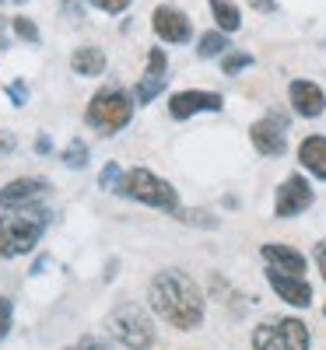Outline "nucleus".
Here are the masks:
<instances>
[{
  "label": "nucleus",
  "mask_w": 326,
  "mask_h": 350,
  "mask_svg": "<svg viewBox=\"0 0 326 350\" xmlns=\"http://www.w3.org/2000/svg\"><path fill=\"white\" fill-rule=\"evenodd\" d=\"M120 179H123V168L116 165V161H109V165L99 172V189H116V186H120Z\"/></svg>",
  "instance_id": "25"
},
{
  "label": "nucleus",
  "mask_w": 326,
  "mask_h": 350,
  "mask_svg": "<svg viewBox=\"0 0 326 350\" xmlns=\"http://www.w3.org/2000/svg\"><path fill=\"white\" fill-rule=\"evenodd\" d=\"M288 98H291V109L302 116V120H316L326 109V95L316 81H291L288 84Z\"/></svg>",
  "instance_id": "13"
},
{
  "label": "nucleus",
  "mask_w": 326,
  "mask_h": 350,
  "mask_svg": "<svg viewBox=\"0 0 326 350\" xmlns=\"http://www.w3.org/2000/svg\"><path fill=\"white\" fill-rule=\"evenodd\" d=\"M46 196H49V179H42V175H21V179H11L0 189V211L39 207Z\"/></svg>",
  "instance_id": "8"
},
{
  "label": "nucleus",
  "mask_w": 326,
  "mask_h": 350,
  "mask_svg": "<svg viewBox=\"0 0 326 350\" xmlns=\"http://www.w3.org/2000/svg\"><path fill=\"white\" fill-rule=\"evenodd\" d=\"M260 256H263L266 267H274V270H281V273H294V277H302V273H305V256L294 249V245L266 242V245L260 249Z\"/></svg>",
  "instance_id": "14"
},
{
  "label": "nucleus",
  "mask_w": 326,
  "mask_h": 350,
  "mask_svg": "<svg viewBox=\"0 0 326 350\" xmlns=\"http://www.w3.org/2000/svg\"><path fill=\"white\" fill-rule=\"evenodd\" d=\"M299 165L309 172V175H316V179H323L326 183V137H305L302 144H299Z\"/></svg>",
  "instance_id": "15"
},
{
  "label": "nucleus",
  "mask_w": 326,
  "mask_h": 350,
  "mask_svg": "<svg viewBox=\"0 0 326 350\" xmlns=\"http://www.w3.org/2000/svg\"><path fill=\"white\" fill-rule=\"evenodd\" d=\"M309 326L294 315L263 319L253 329V350H309Z\"/></svg>",
  "instance_id": "6"
},
{
  "label": "nucleus",
  "mask_w": 326,
  "mask_h": 350,
  "mask_svg": "<svg viewBox=\"0 0 326 350\" xmlns=\"http://www.w3.org/2000/svg\"><path fill=\"white\" fill-rule=\"evenodd\" d=\"M116 193L134 200V203H144V207H155V211H165V214H175L179 211V193H175L172 183H165L162 175H155L151 168H127Z\"/></svg>",
  "instance_id": "4"
},
{
  "label": "nucleus",
  "mask_w": 326,
  "mask_h": 350,
  "mask_svg": "<svg viewBox=\"0 0 326 350\" xmlns=\"http://www.w3.org/2000/svg\"><path fill=\"white\" fill-rule=\"evenodd\" d=\"M71 70L77 77H99L105 74V53L99 46H81L71 53Z\"/></svg>",
  "instance_id": "16"
},
{
  "label": "nucleus",
  "mask_w": 326,
  "mask_h": 350,
  "mask_svg": "<svg viewBox=\"0 0 326 350\" xmlns=\"http://www.w3.org/2000/svg\"><path fill=\"white\" fill-rule=\"evenodd\" d=\"M4 4H28V0H0V8H4Z\"/></svg>",
  "instance_id": "35"
},
{
  "label": "nucleus",
  "mask_w": 326,
  "mask_h": 350,
  "mask_svg": "<svg viewBox=\"0 0 326 350\" xmlns=\"http://www.w3.org/2000/svg\"><path fill=\"white\" fill-rule=\"evenodd\" d=\"M175 217H179L183 224H200V228H218V221L211 217V214H207V211H175Z\"/></svg>",
  "instance_id": "24"
},
{
  "label": "nucleus",
  "mask_w": 326,
  "mask_h": 350,
  "mask_svg": "<svg viewBox=\"0 0 326 350\" xmlns=\"http://www.w3.org/2000/svg\"><path fill=\"white\" fill-rule=\"evenodd\" d=\"M88 158H92V151H88V144H84L81 137H74L67 148H64V154H60V161H64L67 168H74V172L88 168Z\"/></svg>",
  "instance_id": "20"
},
{
  "label": "nucleus",
  "mask_w": 326,
  "mask_h": 350,
  "mask_svg": "<svg viewBox=\"0 0 326 350\" xmlns=\"http://www.w3.org/2000/svg\"><path fill=\"white\" fill-rule=\"evenodd\" d=\"M246 4L253 11H260V14H274L277 11V0H246Z\"/></svg>",
  "instance_id": "29"
},
{
  "label": "nucleus",
  "mask_w": 326,
  "mask_h": 350,
  "mask_svg": "<svg viewBox=\"0 0 326 350\" xmlns=\"http://www.w3.org/2000/svg\"><path fill=\"white\" fill-rule=\"evenodd\" d=\"M249 140L263 158H281L288 151V120L281 112H271L249 126Z\"/></svg>",
  "instance_id": "9"
},
{
  "label": "nucleus",
  "mask_w": 326,
  "mask_h": 350,
  "mask_svg": "<svg viewBox=\"0 0 326 350\" xmlns=\"http://www.w3.org/2000/svg\"><path fill=\"white\" fill-rule=\"evenodd\" d=\"M49 151H53L49 137H46V133H39V137H36V154H49Z\"/></svg>",
  "instance_id": "32"
},
{
  "label": "nucleus",
  "mask_w": 326,
  "mask_h": 350,
  "mask_svg": "<svg viewBox=\"0 0 326 350\" xmlns=\"http://www.w3.org/2000/svg\"><path fill=\"white\" fill-rule=\"evenodd\" d=\"M225 109V98L218 92H197V88H190V92H175L168 98V116L172 120H190V116H200V112H221Z\"/></svg>",
  "instance_id": "11"
},
{
  "label": "nucleus",
  "mask_w": 326,
  "mask_h": 350,
  "mask_svg": "<svg viewBox=\"0 0 326 350\" xmlns=\"http://www.w3.org/2000/svg\"><path fill=\"white\" fill-rule=\"evenodd\" d=\"M11 32H14L21 42H32V46H39V42H42V36H39V25H36L32 18H25V14L11 18Z\"/></svg>",
  "instance_id": "22"
},
{
  "label": "nucleus",
  "mask_w": 326,
  "mask_h": 350,
  "mask_svg": "<svg viewBox=\"0 0 326 350\" xmlns=\"http://www.w3.org/2000/svg\"><path fill=\"white\" fill-rule=\"evenodd\" d=\"M253 64H256V56H253V53H242V49H228V53L221 56V70H225L228 77L242 74V70L253 67Z\"/></svg>",
  "instance_id": "21"
},
{
  "label": "nucleus",
  "mask_w": 326,
  "mask_h": 350,
  "mask_svg": "<svg viewBox=\"0 0 326 350\" xmlns=\"http://www.w3.org/2000/svg\"><path fill=\"white\" fill-rule=\"evenodd\" d=\"M266 284L274 287V295L281 301H288L291 308H309L312 305V284L305 277H294V273H281L274 267H266Z\"/></svg>",
  "instance_id": "12"
},
{
  "label": "nucleus",
  "mask_w": 326,
  "mask_h": 350,
  "mask_svg": "<svg viewBox=\"0 0 326 350\" xmlns=\"http://www.w3.org/2000/svg\"><path fill=\"white\" fill-rule=\"evenodd\" d=\"M134 102H137V98L127 95V88H120V84H102L99 92L88 98L84 123L92 126V130H99V133H105V137H112V133H120V130L130 126V120H134Z\"/></svg>",
  "instance_id": "3"
},
{
  "label": "nucleus",
  "mask_w": 326,
  "mask_h": 350,
  "mask_svg": "<svg viewBox=\"0 0 326 350\" xmlns=\"http://www.w3.org/2000/svg\"><path fill=\"white\" fill-rule=\"evenodd\" d=\"M312 203H316V193H312L305 175H288V179L277 186V196H274V217L277 221L299 217L312 207Z\"/></svg>",
  "instance_id": "7"
},
{
  "label": "nucleus",
  "mask_w": 326,
  "mask_h": 350,
  "mask_svg": "<svg viewBox=\"0 0 326 350\" xmlns=\"http://www.w3.org/2000/svg\"><path fill=\"white\" fill-rule=\"evenodd\" d=\"M147 305L179 333H193L203 323V291L183 270H158L147 284Z\"/></svg>",
  "instance_id": "1"
},
{
  "label": "nucleus",
  "mask_w": 326,
  "mask_h": 350,
  "mask_svg": "<svg viewBox=\"0 0 326 350\" xmlns=\"http://www.w3.org/2000/svg\"><path fill=\"white\" fill-rule=\"evenodd\" d=\"M105 329H109V336L116 343L127 347V350H151L155 347V323L137 301L116 305L109 312V319H105Z\"/></svg>",
  "instance_id": "5"
},
{
  "label": "nucleus",
  "mask_w": 326,
  "mask_h": 350,
  "mask_svg": "<svg viewBox=\"0 0 326 350\" xmlns=\"http://www.w3.org/2000/svg\"><path fill=\"white\" fill-rule=\"evenodd\" d=\"M71 350H105V343L102 340H92V336H88V340H81L77 347H71Z\"/></svg>",
  "instance_id": "31"
},
{
  "label": "nucleus",
  "mask_w": 326,
  "mask_h": 350,
  "mask_svg": "<svg viewBox=\"0 0 326 350\" xmlns=\"http://www.w3.org/2000/svg\"><path fill=\"white\" fill-rule=\"evenodd\" d=\"M211 14H214V25L221 28V32H239L242 28V11L231 4V0H211Z\"/></svg>",
  "instance_id": "17"
},
{
  "label": "nucleus",
  "mask_w": 326,
  "mask_h": 350,
  "mask_svg": "<svg viewBox=\"0 0 326 350\" xmlns=\"http://www.w3.org/2000/svg\"><path fill=\"white\" fill-rule=\"evenodd\" d=\"M162 92H165V77H151V74H144V77L137 81V88H134V98H137V105H151Z\"/></svg>",
  "instance_id": "19"
},
{
  "label": "nucleus",
  "mask_w": 326,
  "mask_h": 350,
  "mask_svg": "<svg viewBox=\"0 0 326 350\" xmlns=\"http://www.w3.org/2000/svg\"><path fill=\"white\" fill-rule=\"evenodd\" d=\"M231 46H228V32H221V28H214V32H203L197 39V56L200 60H214V56H225Z\"/></svg>",
  "instance_id": "18"
},
{
  "label": "nucleus",
  "mask_w": 326,
  "mask_h": 350,
  "mask_svg": "<svg viewBox=\"0 0 326 350\" xmlns=\"http://www.w3.org/2000/svg\"><path fill=\"white\" fill-rule=\"evenodd\" d=\"M165 70H168V56H165V49H147V70L144 74H151V77H165Z\"/></svg>",
  "instance_id": "23"
},
{
  "label": "nucleus",
  "mask_w": 326,
  "mask_h": 350,
  "mask_svg": "<svg viewBox=\"0 0 326 350\" xmlns=\"http://www.w3.org/2000/svg\"><path fill=\"white\" fill-rule=\"evenodd\" d=\"M49 211L46 207H28V211H8L0 217V259H18L28 256L46 235Z\"/></svg>",
  "instance_id": "2"
},
{
  "label": "nucleus",
  "mask_w": 326,
  "mask_h": 350,
  "mask_svg": "<svg viewBox=\"0 0 326 350\" xmlns=\"http://www.w3.org/2000/svg\"><path fill=\"white\" fill-rule=\"evenodd\" d=\"M8 95H11V102L21 109V105H28V92H25V81H14V84H8Z\"/></svg>",
  "instance_id": "28"
},
{
  "label": "nucleus",
  "mask_w": 326,
  "mask_h": 350,
  "mask_svg": "<svg viewBox=\"0 0 326 350\" xmlns=\"http://www.w3.org/2000/svg\"><path fill=\"white\" fill-rule=\"evenodd\" d=\"M316 267H319V273L326 280V242H316Z\"/></svg>",
  "instance_id": "30"
},
{
  "label": "nucleus",
  "mask_w": 326,
  "mask_h": 350,
  "mask_svg": "<svg viewBox=\"0 0 326 350\" xmlns=\"http://www.w3.org/2000/svg\"><path fill=\"white\" fill-rule=\"evenodd\" d=\"M11 323H14V308H11V301L4 295H0V340L11 333Z\"/></svg>",
  "instance_id": "27"
},
{
  "label": "nucleus",
  "mask_w": 326,
  "mask_h": 350,
  "mask_svg": "<svg viewBox=\"0 0 326 350\" xmlns=\"http://www.w3.org/2000/svg\"><path fill=\"white\" fill-rule=\"evenodd\" d=\"M323 315H326V305H323Z\"/></svg>",
  "instance_id": "36"
},
{
  "label": "nucleus",
  "mask_w": 326,
  "mask_h": 350,
  "mask_svg": "<svg viewBox=\"0 0 326 350\" xmlns=\"http://www.w3.org/2000/svg\"><path fill=\"white\" fill-rule=\"evenodd\" d=\"M4 28H11V18H4V14H0V32H4Z\"/></svg>",
  "instance_id": "34"
},
{
  "label": "nucleus",
  "mask_w": 326,
  "mask_h": 350,
  "mask_svg": "<svg viewBox=\"0 0 326 350\" xmlns=\"http://www.w3.org/2000/svg\"><path fill=\"white\" fill-rule=\"evenodd\" d=\"M92 8H99L102 14H123L130 8V0H88Z\"/></svg>",
  "instance_id": "26"
},
{
  "label": "nucleus",
  "mask_w": 326,
  "mask_h": 350,
  "mask_svg": "<svg viewBox=\"0 0 326 350\" xmlns=\"http://www.w3.org/2000/svg\"><path fill=\"white\" fill-rule=\"evenodd\" d=\"M151 28H155V36L168 46H186L193 39V21L183 8H175V4H158L155 14H151Z\"/></svg>",
  "instance_id": "10"
},
{
  "label": "nucleus",
  "mask_w": 326,
  "mask_h": 350,
  "mask_svg": "<svg viewBox=\"0 0 326 350\" xmlns=\"http://www.w3.org/2000/svg\"><path fill=\"white\" fill-rule=\"evenodd\" d=\"M0 151H14V137L11 133H0Z\"/></svg>",
  "instance_id": "33"
}]
</instances>
